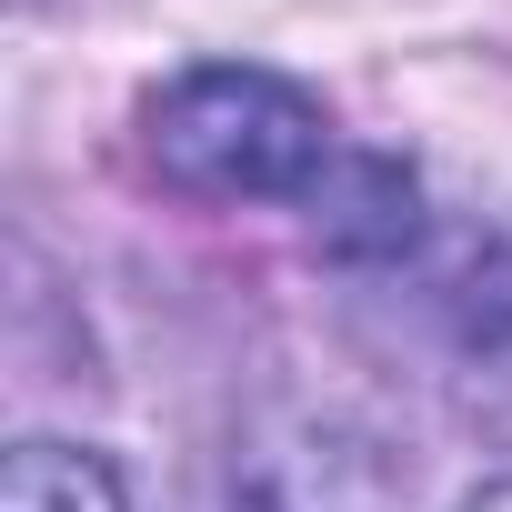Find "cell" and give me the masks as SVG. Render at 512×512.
<instances>
[{
	"label": "cell",
	"mask_w": 512,
	"mask_h": 512,
	"mask_svg": "<svg viewBox=\"0 0 512 512\" xmlns=\"http://www.w3.org/2000/svg\"><path fill=\"white\" fill-rule=\"evenodd\" d=\"M0 512H141L131 482L91 452V442H61V432H31L0 462Z\"/></svg>",
	"instance_id": "cell-2"
},
{
	"label": "cell",
	"mask_w": 512,
	"mask_h": 512,
	"mask_svg": "<svg viewBox=\"0 0 512 512\" xmlns=\"http://www.w3.org/2000/svg\"><path fill=\"white\" fill-rule=\"evenodd\" d=\"M452 512H512V472H492V482H472Z\"/></svg>",
	"instance_id": "cell-3"
},
{
	"label": "cell",
	"mask_w": 512,
	"mask_h": 512,
	"mask_svg": "<svg viewBox=\"0 0 512 512\" xmlns=\"http://www.w3.org/2000/svg\"><path fill=\"white\" fill-rule=\"evenodd\" d=\"M141 151L211 211H322L352 171L332 111L262 61H191L141 101Z\"/></svg>",
	"instance_id": "cell-1"
}]
</instances>
